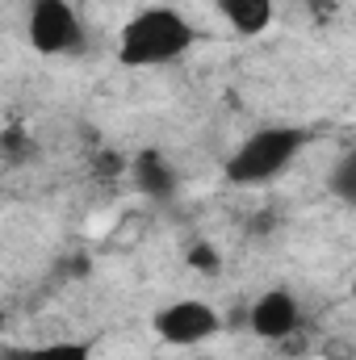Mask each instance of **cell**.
<instances>
[{"mask_svg": "<svg viewBox=\"0 0 356 360\" xmlns=\"http://www.w3.org/2000/svg\"><path fill=\"white\" fill-rule=\"evenodd\" d=\"M197 42V30L193 21L172 8V4H143L134 8L122 30H117V42H113V55L122 68H168L189 55V46Z\"/></svg>", "mask_w": 356, "mask_h": 360, "instance_id": "6da1fadb", "label": "cell"}, {"mask_svg": "<svg viewBox=\"0 0 356 360\" xmlns=\"http://www.w3.org/2000/svg\"><path fill=\"white\" fill-rule=\"evenodd\" d=\"M306 143H310V134L302 126H260L231 151V160L222 164V176L235 188L272 184L285 168H293V160L306 151Z\"/></svg>", "mask_w": 356, "mask_h": 360, "instance_id": "7a4b0ae2", "label": "cell"}, {"mask_svg": "<svg viewBox=\"0 0 356 360\" xmlns=\"http://www.w3.org/2000/svg\"><path fill=\"white\" fill-rule=\"evenodd\" d=\"M25 42L46 59L76 55L80 42H84L80 8L72 0H30V8H25Z\"/></svg>", "mask_w": 356, "mask_h": 360, "instance_id": "3957f363", "label": "cell"}, {"mask_svg": "<svg viewBox=\"0 0 356 360\" xmlns=\"http://www.w3.org/2000/svg\"><path fill=\"white\" fill-rule=\"evenodd\" d=\"M218 327H222V314L205 297H177L151 314V331L168 348H197V344L214 340Z\"/></svg>", "mask_w": 356, "mask_h": 360, "instance_id": "277c9868", "label": "cell"}, {"mask_svg": "<svg viewBox=\"0 0 356 360\" xmlns=\"http://www.w3.org/2000/svg\"><path fill=\"white\" fill-rule=\"evenodd\" d=\"M248 327L265 344L293 340L302 331V302H298V293H289V289H265L252 302V310H248Z\"/></svg>", "mask_w": 356, "mask_h": 360, "instance_id": "5b68a950", "label": "cell"}, {"mask_svg": "<svg viewBox=\"0 0 356 360\" xmlns=\"http://www.w3.org/2000/svg\"><path fill=\"white\" fill-rule=\"evenodd\" d=\"M130 180H134L139 193H147V197H155V201H168V197L180 188L177 168H172L168 155L155 151V147H147V151L134 155V164H130Z\"/></svg>", "mask_w": 356, "mask_h": 360, "instance_id": "8992f818", "label": "cell"}, {"mask_svg": "<svg viewBox=\"0 0 356 360\" xmlns=\"http://www.w3.org/2000/svg\"><path fill=\"white\" fill-rule=\"evenodd\" d=\"M218 13L239 38H260L276 21V0H218Z\"/></svg>", "mask_w": 356, "mask_h": 360, "instance_id": "52a82bcc", "label": "cell"}, {"mask_svg": "<svg viewBox=\"0 0 356 360\" xmlns=\"http://www.w3.org/2000/svg\"><path fill=\"white\" fill-rule=\"evenodd\" d=\"M4 360H92V348L84 340H51L34 348H13Z\"/></svg>", "mask_w": 356, "mask_h": 360, "instance_id": "ba28073f", "label": "cell"}, {"mask_svg": "<svg viewBox=\"0 0 356 360\" xmlns=\"http://www.w3.org/2000/svg\"><path fill=\"white\" fill-rule=\"evenodd\" d=\"M331 188L344 197V201H356V155L348 151L344 160H340V168H336V180H331Z\"/></svg>", "mask_w": 356, "mask_h": 360, "instance_id": "9c48e42d", "label": "cell"}, {"mask_svg": "<svg viewBox=\"0 0 356 360\" xmlns=\"http://www.w3.org/2000/svg\"><path fill=\"white\" fill-rule=\"evenodd\" d=\"M0 331H4V319H0Z\"/></svg>", "mask_w": 356, "mask_h": 360, "instance_id": "30bf717a", "label": "cell"}]
</instances>
